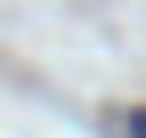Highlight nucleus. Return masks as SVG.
Wrapping results in <instances>:
<instances>
[{"label":"nucleus","instance_id":"1","mask_svg":"<svg viewBox=\"0 0 146 138\" xmlns=\"http://www.w3.org/2000/svg\"><path fill=\"white\" fill-rule=\"evenodd\" d=\"M106 130H114V138H146V106H114Z\"/></svg>","mask_w":146,"mask_h":138}]
</instances>
